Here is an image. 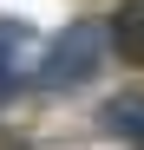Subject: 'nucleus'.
<instances>
[{
	"label": "nucleus",
	"instance_id": "7ed1b4c3",
	"mask_svg": "<svg viewBox=\"0 0 144 150\" xmlns=\"http://www.w3.org/2000/svg\"><path fill=\"white\" fill-rule=\"evenodd\" d=\"M105 46H111L125 65H144V0H118V7H111Z\"/></svg>",
	"mask_w": 144,
	"mask_h": 150
},
{
	"label": "nucleus",
	"instance_id": "f257e3e1",
	"mask_svg": "<svg viewBox=\"0 0 144 150\" xmlns=\"http://www.w3.org/2000/svg\"><path fill=\"white\" fill-rule=\"evenodd\" d=\"M105 52H111V46H105V26H98V20H72V26L46 46V59H39L33 79H39L46 91H79V85L98 79Z\"/></svg>",
	"mask_w": 144,
	"mask_h": 150
},
{
	"label": "nucleus",
	"instance_id": "f03ea898",
	"mask_svg": "<svg viewBox=\"0 0 144 150\" xmlns=\"http://www.w3.org/2000/svg\"><path fill=\"white\" fill-rule=\"evenodd\" d=\"M98 131L118 137L125 150H144V91H118L98 105Z\"/></svg>",
	"mask_w": 144,
	"mask_h": 150
},
{
	"label": "nucleus",
	"instance_id": "20e7f679",
	"mask_svg": "<svg viewBox=\"0 0 144 150\" xmlns=\"http://www.w3.org/2000/svg\"><path fill=\"white\" fill-rule=\"evenodd\" d=\"M26 26H0V105L20 91V72H26Z\"/></svg>",
	"mask_w": 144,
	"mask_h": 150
}]
</instances>
